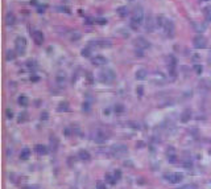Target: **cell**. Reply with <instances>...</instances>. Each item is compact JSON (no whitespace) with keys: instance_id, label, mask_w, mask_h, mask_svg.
<instances>
[{"instance_id":"6da1fadb","label":"cell","mask_w":211,"mask_h":189,"mask_svg":"<svg viewBox=\"0 0 211 189\" xmlns=\"http://www.w3.org/2000/svg\"><path fill=\"white\" fill-rule=\"evenodd\" d=\"M144 21V12H142L141 8H137L133 11V15H132L131 19V27L132 29H137V28L141 25V23Z\"/></svg>"},{"instance_id":"7a4b0ae2","label":"cell","mask_w":211,"mask_h":189,"mask_svg":"<svg viewBox=\"0 0 211 189\" xmlns=\"http://www.w3.org/2000/svg\"><path fill=\"white\" fill-rule=\"evenodd\" d=\"M115 78H116L115 72L111 70V69H104V70H100L99 72V81L100 82L111 83V82H113Z\"/></svg>"},{"instance_id":"3957f363","label":"cell","mask_w":211,"mask_h":189,"mask_svg":"<svg viewBox=\"0 0 211 189\" xmlns=\"http://www.w3.org/2000/svg\"><path fill=\"white\" fill-rule=\"evenodd\" d=\"M127 152H128V149L124 144H115V146L111 147V155L115 157H124Z\"/></svg>"},{"instance_id":"277c9868","label":"cell","mask_w":211,"mask_h":189,"mask_svg":"<svg viewBox=\"0 0 211 189\" xmlns=\"http://www.w3.org/2000/svg\"><path fill=\"white\" fill-rule=\"evenodd\" d=\"M15 48H16V53L23 56L25 54V49H26V40L24 37H17L15 43Z\"/></svg>"},{"instance_id":"5b68a950","label":"cell","mask_w":211,"mask_h":189,"mask_svg":"<svg viewBox=\"0 0 211 189\" xmlns=\"http://www.w3.org/2000/svg\"><path fill=\"white\" fill-rule=\"evenodd\" d=\"M193 45H194L195 49H203L207 45V40H206V37L203 35H197L193 38Z\"/></svg>"},{"instance_id":"8992f818","label":"cell","mask_w":211,"mask_h":189,"mask_svg":"<svg viewBox=\"0 0 211 189\" xmlns=\"http://www.w3.org/2000/svg\"><path fill=\"white\" fill-rule=\"evenodd\" d=\"M164 32L168 37H173L174 36V32H176V27H174V23L171 21L170 19H166L165 20V24H164Z\"/></svg>"},{"instance_id":"52a82bcc","label":"cell","mask_w":211,"mask_h":189,"mask_svg":"<svg viewBox=\"0 0 211 189\" xmlns=\"http://www.w3.org/2000/svg\"><path fill=\"white\" fill-rule=\"evenodd\" d=\"M165 178L170 184H178V183H181V181L183 180V175H182V173H178V172L168 173V175H165Z\"/></svg>"},{"instance_id":"ba28073f","label":"cell","mask_w":211,"mask_h":189,"mask_svg":"<svg viewBox=\"0 0 211 189\" xmlns=\"http://www.w3.org/2000/svg\"><path fill=\"white\" fill-rule=\"evenodd\" d=\"M157 23L154 21V19H153L152 15H148L147 16V21H145V29H147V32H153L154 31V27Z\"/></svg>"},{"instance_id":"9c48e42d","label":"cell","mask_w":211,"mask_h":189,"mask_svg":"<svg viewBox=\"0 0 211 189\" xmlns=\"http://www.w3.org/2000/svg\"><path fill=\"white\" fill-rule=\"evenodd\" d=\"M135 43H136V46H137V48H139V49H141V50H144V49L149 48V45H150V44H149V41H148L147 38L141 37V36H140V37H137Z\"/></svg>"},{"instance_id":"30bf717a","label":"cell","mask_w":211,"mask_h":189,"mask_svg":"<svg viewBox=\"0 0 211 189\" xmlns=\"http://www.w3.org/2000/svg\"><path fill=\"white\" fill-rule=\"evenodd\" d=\"M32 37H33V41L37 45H42V43H44V35H42V32L34 31V32H32Z\"/></svg>"},{"instance_id":"8fae6325","label":"cell","mask_w":211,"mask_h":189,"mask_svg":"<svg viewBox=\"0 0 211 189\" xmlns=\"http://www.w3.org/2000/svg\"><path fill=\"white\" fill-rule=\"evenodd\" d=\"M94 140L96 141V143L102 144V143H104V141L107 140V138H106V135L102 132V131H96V134L94 135Z\"/></svg>"},{"instance_id":"7c38bea8","label":"cell","mask_w":211,"mask_h":189,"mask_svg":"<svg viewBox=\"0 0 211 189\" xmlns=\"http://www.w3.org/2000/svg\"><path fill=\"white\" fill-rule=\"evenodd\" d=\"M92 64L98 65V66H100V65H106L107 64V58L103 57V56H95L94 58H92Z\"/></svg>"},{"instance_id":"4fadbf2b","label":"cell","mask_w":211,"mask_h":189,"mask_svg":"<svg viewBox=\"0 0 211 189\" xmlns=\"http://www.w3.org/2000/svg\"><path fill=\"white\" fill-rule=\"evenodd\" d=\"M147 75H148V72L145 69H139L136 72V74H135V77H136V80H139V81H144L145 78H147Z\"/></svg>"},{"instance_id":"5bb4252c","label":"cell","mask_w":211,"mask_h":189,"mask_svg":"<svg viewBox=\"0 0 211 189\" xmlns=\"http://www.w3.org/2000/svg\"><path fill=\"white\" fill-rule=\"evenodd\" d=\"M29 157H30V149L25 147V148H23L20 152V159L21 160H28Z\"/></svg>"},{"instance_id":"9a60e30c","label":"cell","mask_w":211,"mask_h":189,"mask_svg":"<svg viewBox=\"0 0 211 189\" xmlns=\"http://www.w3.org/2000/svg\"><path fill=\"white\" fill-rule=\"evenodd\" d=\"M190 118H191V111H190V110H185V111L182 112V115H181V122L182 123L189 122Z\"/></svg>"},{"instance_id":"2e32d148","label":"cell","mask_w":211,"mask_h":189,"mask_svg":"<svg viewBox=\"0 0 211 189\" xmlns=\"http://www.w3.org/2000/svg\"><path fill=\"white\" fill-rule=\"evenodd\" d=\"M170 64H169V70H170V74H171V77H174L176 75V58L174 57H171L170 56Z\"/></svg>"},{"instance_id":"e0dca14e","label":"cell","mask_w":211,"mask_h":189,"mask_svg":"<svg viewBox=\"0 0 211 189\" xmlns=\"http://www.w3.org/2000/svg\"><path fill=\"white\" fill-rule=\"evenodd\" d=\"M34 149H36V152L38 155H46L47 153V148L45 146H42V144H37V146L34 147Z\"/></svg>"},{"instance_id":"ac0fdd59","label":"cell","mask_w":211,"mask_h":189,"mask_svg":"<svg viewBox=\"0 0 211 189\" xmlns=\"http://www.w3.org/2000/svg\"><path fill=\"white\" fill-rule=\"evenodd\" d=\"M203 15H205V19H206V21L211 23V6L206 7V8L203 9Z\"/></svg>"},{"instance_id":"d6986e66","label":"cell","mask_w":211,"mask_h":189,"mask_svg":"<svg viewBox=\"0 0 211 189\" xmlns=\"http://www.w3.org/2000/svg\"><path fill=\"white\" fill-rule=\"evenodd\" d=\"M7 24L8 25H13L15 24V21H16V17H15V15H13V12H8L7 14Z\"/></svg>"},{"instance_id":"ffe728a7","label":"cell","mask_w":211,"mask_h":189,"mask_svg":"<svg viewBox=\"0 0 211 189\" xmlns=\"http://www.w3.org/2000/svg\"><path fill=\"white\" fill-rule=\"evenodd\" d=\"M78 156H79V159L81 160H90L91 159V156H90V153L87 151H84V149H82V151H79V153H78Z\"/></svg>"},{"instance_id":"44dd1931","label":"cell","mask_w":211,"mask_h":189,"mask_svg":"<svg viewBox=\"0 0 211 189\" xmlns=\"http://www.w3.org/2000/svg\"><path fill=\"white\" fill-rule=\"evenodd\" d=\"M116 12H118V15L120 17H125L127 15H128V8H127V7H119Z\"/></svg>"},{"instance_id":"7402d4cb","label":"cell","mask_w":211,"mask_h":189,"mask_svg":"<svg viewBox=\"0 0 211 189\" xmlns=\"http://www.w3.org/2000/svg\"><path fill=\"white\" fill-rule=\"evenodd\" d=\"M28 103H29V101H28V98H26V95H20V98H18V104L23 106V107H26Z\"/></svg>"},{"instance_id":"603a6c76","label":"cell","mask_w":211,"mask_h":189,"mask_svg":"<svg viewBox=\"0 0 211 189\" xmlns=\"http://www.w3.org/2000/svg\"><path fill=\"white\" fill-rule=\"evenodd\" d=\"M57 110L58 111H67L69 110V103L67 102H61L59 104H58V107H57Z\"/></svg>"},{"instance_id":"cb8c5ba5","label":"cell","mask_w":211,"mask_h":189,"mask_svg":"<svg viewBox=\"0 0 211 189\" xmlns=\"http://www.w3.org/2000/svg\"><path fill=\"white\" fill-rule=\"evenodd\" d=\"M106 178H107V181L110 184H116L118 183V181H116V178H115V176H113V173H107V175H106Z\"/></svg>"},{"instance_id":"d4e9b609","label":"cell","mask_w":211,"mask_h":189,"mask_svg":"<svg viewBox=\"0 0 211 189\" xmlns=\"http://www.w3.org/2000/svg\"><path fill=\"white\" fill-rule=\"evenodd\" d=\"M16 58V54L13 50H8L7 52V60H9V61H12V60Z\"/></svg>"},{"instance_id":"484cf974","label":"cell","mask_w":211,"mask_h":189,"mask_svg":"<svg viewBox=\"0 0 211 189\" xmlns=\"http://www.w3.org/2000/svg\"><path fill=\"white\" fill-rule=\"evenodd\" d=\"M96 189H107V186H106V184L103 183V181H98L96 183Z\"/></svg>"},{"instance_id":"4316f807","label":"cell","mask_w":211,"mask_h":189,"mask_svg":"<svg viewBox=\"0 0 211 189\" xmlns=\"http://www.w3.org/2000/svg\"><path fill=\"white\" fill-rule=\"evenodd\" d=\"M25 120H26V112H21V114L18 115V123L25 122Z\"/></svg>"},{"instance_id":"83f0119b","label":"cell","mask_w":211,"mask_h":189,"mask_svg":"<svg viewBox=\"0 0 211 189\" xmlns=\"http://www.w3.org/2000/svg\"><path fill=\"white\" fill-rule=\"evenodd\" d=\"M194 70H195V73H197V74H200V73L203 72L202 65H195V66H194Z\"/></svg>"},{"instance_id":"f1b7e54d","label":"cell","mask_w":211,"mask_h":189,"mask_svg":"<svg viewBox=\"0 0 211 189\" xmlns=\"http://www.w3.org/2000/svg\"><path fill=\"white\" fill-rule=\"evenodd\" d=\"M82 56L89 57V56H90V48H84V49H82Z\"/></svg>"},{"instance_id":"f546056e","label":"cell","mask_w":211,"mask_h":189,"mask_svg":"<svg viewBox=\"0 0 211 189\" xmlns=\"http://www.w3.org/2000/svg\"><path fill=\"white\" fill-rule=\"evenodd\" d=\"M113 176H115V178H116V181H119L120 180V176H121V173H120V171H118L116 169L115 172H113Z\"/></svg>"},{"instance_id":"4dcf8cb0","label":"cell","mask_w":211,"mask_h":189,"mask_svg":"<svg viewBox=\"0 0 211 189\" xmlns=\"http://www.w3.org/2000/svg\"><path fill=\"white\" fill-rule=\"evenodd\" d=\"M96 21H98V24H100V25H106V24H107V20H106V19H103V17L98 19Z\"/></svg>"},{"instance_id":"1f68e13d","label":"cell","mask_w":211,"mask_h":189,"mask_svg":"<svg viewBox=\"0 0 211 189\" xmlns=\"http://www.w3.org/2000/svg\"><path fill=\"white\" fill-rule=\"evenodd\" d=\"M79 37H81V35H79L78 32H75V33H74V35H71V37H70V38H71V40H73V41H75V40H78Z\"/></svg>"},{"instance_id":"d6a6232c","label":"cell","mask_w":211,"mask_h":189,"mask_svg":"<svg viewBox=\"0 0 211 189\" xmlns=\"http://www.w3.org/2000/svg\"><path fill=\"white\" fill-rule=\"evenodd\" d=\"M123 106H121V104H116V107H115V111H118V112H121L123 111Z\"/></svg>"},{"instance_id":"836d02e7","label":"cell","mask_w":211,"mask_h":189,"mask_svg":"<svg viewBox=\"0 0 211 189\" xmlns=\"http://www.w3.org/2000/svg\"><path fill=\"white\" fill-rule=\"evenodd\" d=\"M12 115H13L12 110H9V109H8V110H7V118H9V119H11V118H12Z\"/></svg>"},{"instance_id":"e575fe53","label":"cell","mask_w":211,"mask_h":189,"mask_svg":"<svg viewBox=\"0 0 211 189\" xmlns=\"http://www.w3.org/2000/svg\"><path fill=\"white\" fill-rule=\"evenodd\" d=\"M181 189H195V185H186V186H183V188H181Z\"/></svg>"},{"instance_id":"d590c367","label":"cell","mask_w":211,"mask_h":189,"mask_svg":"<svg viewBox=\"0 0 211 189\" xmlns=\"http://www.w3.org/2000/svg\"><path fill=\"white\" fill-rule=\"evenodd\" d=\"M41 118H42V119H44V120H45V119H47V112H42Z\"/></svg>"},{"instance_id":"8d00e7d4","label":"cell","mask_w":211,"mask_h":189,"mask_svg":"<svg viewBox=\"0 0 211 189\" xmlns=\"http://www.w3.org/2000/svg\"><path fill=\"white\" fill-rule=\"evenodd\" d=\"M191 165H193L191 161H186V163H185V167H186V168H187V167H191Z\"/></svg>"}]
</instances>
